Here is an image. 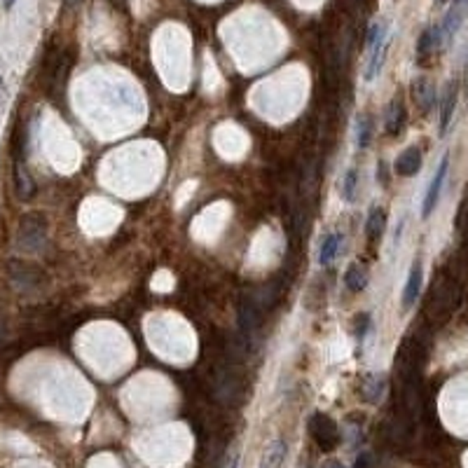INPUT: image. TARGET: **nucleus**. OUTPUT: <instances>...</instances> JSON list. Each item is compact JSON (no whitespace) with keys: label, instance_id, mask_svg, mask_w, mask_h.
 Here are the masks:
<instances>
[{"label":"nucleus","instance_id":"4be33fe9","mask_svg":"<svg viewBox=\"0 0 468 468\" xmlns=\"http://www.w3.org/2000/svg\"><path fill=\"white\" fill-rule=\"evenodd\" d=\"M454 3H466V0H454Z\"/></svg>","mask_w":468,"mask_h":468},{"label":"nucleus","instance_id":"6ab92c4d","mask_svg":"<svg viewBox=\"0 0 468 468\" xmlns=\"http://www.w3.org/2000/svg\"><path fill=\"white\" fill-rule=\"evenodd\" d=\"M325 468H344L339 461H330V464H325Z\"/></svg>","mask_w":468,"mask_h":468},{"label":"nucleus","instance_id":"0eeeda50","mask_svg":"<svg viewBox=\"0 0 468 468\" xmlns=\"http://www.w3.org/2000/svg\"><path fill=\"white\" fill-rule=\"evenodd\" d=\"M457 96H459L457 82L447 85V92H445V96H442V108H440V134H447V127H450L454 108H457Z\"/></svg>","mask_w":468,"mask_h":468},{"label":"nucleus","instance_id":"1a4fd4ad","mask_svg":"<svg viewBox=\"0 0 468 468\" xmlns=\"http://www.w3.org/2000/svg\"><path fill=\"white\" fill-rule=\"evenodd\" d=\"M286 459V442L284 440H274L272 445L267 447L265 454H262L260 468H279Z\"/></svg>","mask_w":468,"mask_h":468},{"label":"nucleus","instance_id":"9d476101","mask_svg":"<svg viewBox=\"0 0 468 468\" xmlns=\"http://www.w3.org/2000/svg\"><path fill=\"white\" fill-rule=\"evenodd\" d=\"M339 243H342V234H328L321 243V248H318V262H321L323 267H328L332 260L337 258L339 253Z\"/></svg>","mask_w":468,"mask_h":468},{"label":"nucleus","instance_id":"20e7f679","mask_svg":"<svg viewBox=\"0 0 468 468\" xmlns=\"http://www.w3.org/2000/svg\"><path fill=\"white\" fill-rule=\"evenodd\" d=\"M421 279H424V272H421V262L414 260V265L410 267V274H408V281H405V288H403V307L410 309L417 298H419V291H421Z\"/></svg>","mask_w":468,"mask_h":468},{"label":"nucleus","instance_id":"a211bd4d","mask_svg":"<svg viewBox=\"0 0 468 468\" xmlns=\"http://www.w3.org/2000/svg\"><path fill=\"white\" fill-rule=\"evenodd\" d=\"M370 328V316L368 314H363V316H358L356 318V335L358 337H363L365 335V330Z\"/></svg>","mask_w":468,"mask_h":468},{"label":"nucleus","instance_id":"7ed1b4c3","mask_svg":"<svg viewBox=\"0 0 468 468\" xmlns=\"http://www.w3.org/2000/svg\"><path fill=\"white\" fill-rule=\"evenodd\" d=\"M447 171H450V155H445V157L440 159L438 171H435V176L431 178V185H428V190H426L424 204H421V216H424V218L431 216V213H433V209L438 207V200H440L442 185H445Z\"/></svg>","mask_w":468,"mask_h":468},{"label":"nucleus","instance_id":"423d86ee","mask_svg":"<svg viewBox=\"0 0 468 468\" xmlns=\"http://www.w3.org/2000/svg\"><path fill=\"white\" fill-rule=\"evenodd\" d=\"M421 169V150L419 147H405L396 159V174L398 176H414Z\"/></svg>","mask_w":468,"mask_h":468},{"label":"nucleus","instance_id":"dca6fc26","mask_svg":"<svg viewBox=\"0 0 468 468\" xmlns=\"http://www.w3.org/2000/svg\"><path fill=\"white\" fill-rule=\"evenodd\" d=\"M356 185H358V171L356 169H349L347 174H344V181H342V197H344V202H354Z\"/></svg>","mask_w":468,"mask_h":468},{"label":"nucleus","instance_id":"9b49d317","mask_svg":"<svg viewBox=\"0 0 468 468\" xmlns=\"http://www.w3.org/2000/svg\"><path fill=\"white\" fill-rule=\"evenodd\" d=\"M442 40H440V29L438 26H431L426 29L424 33L419 35V42H417V54L419 56H426L431 54L435 47H440Z\"/></svg>","mask_w":468,"mask_h":468},{"label":"nucleus","instance_id":"f03ea898","mask_svg":"<svg viewBox=\"0 0 468 468\" xmlns=\"http://www.w3.org/2000/svg\"><path fill=\"white\" fill-rule=\"evenodd\" d=\"M45 236H47V225L40 216H24L22 225H19V234L17 241L22 248L26 251H35L45 243Z\"/></svg>","mask_w":468,"mask_h":468},{"label":"nucleus","instance_id":"412c9836","mask_svg":"<svg viewBox=\"0 0 468 468\" xmlns=\"http://www.w3.org/2000/svg\"><path fill=\"white\" fill-rule=\"evenodd\" d=\"M15 3H17V0H5V8H12Z\"/></svg>","mask_w":468,"mask_h":468},{"label":"nucleus","instance_id":"2eb2a0df","mask_svg":"<svg viewBox=\"0 0 468 468\" xmlns=\"http://www.w3.org/2000/svg\"><path fill=\"white\" fill-rule=\"evenodd\" d=\"M15 185H17V195L22 197V200H29L31 195H33V178H31L26 171H24L22 162H17V171H15Z\"/></svg>","mask_w":468,"mask_h":468},{"label":"nucleus","instance_id":"6e6552de","mask_svg":"<svg viewBox=\"0 0 468 468\" xmlns=\"http://www.w3.org/2000/svg\"><path fill=\"white\" fill-rule=\"evenodd\" d=\"M384 225H387V211L382 207H373L368 213V220H365V234L370 239H380L384 232Z\"/></svg>","mask_w":468,"mask_h":468},{"label":"nucleus","instance_id":"f3484780","mask_svg":"<svg viewBox=\"0 0 468 468\" xmlns=\"http://www.w3.org/2000/svg\"><path fill=\"white\" fill-rule=\"evenodd\" d=\"M370 143V118L361 115L358 118V147H365Z\"/></svg>","mask_w":468,"mask_h":468},{"label":"nucleus","instance_id":"ddd939ff","mask_svg":"<svg viewBox=\"0 0 468 468\" xmlns=\"http://www.w3.org/2000/svg\"><path fill=\"white\" fill-rule=\"evenodd\" d=\"M414 101L419 104L421 111H428V108L435 104V92H433L431 82H426V80L414 82Z\"/></svg>","mask_w":468,"mask_h":468},{"label":"nucleus","instance_id":"f8f14e48","mask_svg":"<svg viewBox=\"0 0 468 468\" xmlns=\"http://www.w3.org/2000/svg\"><path fill=\"white\" fill-rule=\"evenodd\" d=\"M403 124H405V108H403L398 101H394V104L389 106V113H387V134H391V136H396Z\"/></svg>","mask_w":468,"mask_h":468},{"label":"nucleus","instance_id":"39448f33","mask_svg":"<svg viewBox=\"0 0 468 468\" xmlns=\"http://www.w3.org/2000/svg\"><path fill=\"white\" fill-rule=\"evenodd\" d=\"M464 17H466V8L461 3H457L454 8H450V12L445 15L440 24V40L442 42H450L454 35H457V31L461 29V24H464Z\"/></svg>","mask_w":468,"mask_h":468},{"label":"nucleus","instance_id":"4468645a","mask_svg":"<svg viewBox=\"0 0 468 468\" xmlns=\"http://www.w3.org/2000/svg\"><path fill=\"white\" fill-rule=\"evenodd\" d=\"M344 284L351 293H361L365 286H368V272L361 265H351L347 269V277H344Z\"/></svg>","mask_w":468,"mask_h":468},{"label":"nucleus","instance_id":"f257e3e1","mask_svg":"<svg viewBox=\"0 0 468 468\" xmlns=\"http://www.w3.org/2000/svg\"><path fill=\"white\" fill-rule=\"evenodd\" d=\"M309 431H312V438L316 440V445L321 447V450L330 452L332 447H337L339 428H337V424L330 419L328 414H323V412L314 414L309 419Z\"/></svg>","mask_w":468,"mask_h":468},{"label":"nucleus","instance_id":"aec40b11","mask_svg":"<svg viewBox=\"0 0 468 468\" xmlns=\"http://www.w3.org/2000/svg\"><path fill=\"white\" fill-rule=\"evenodd\" d=\"M227 468H239V459H232V461H229Z\"/></svg>","mask_w":468,"mask_h":468}]
</instances>
